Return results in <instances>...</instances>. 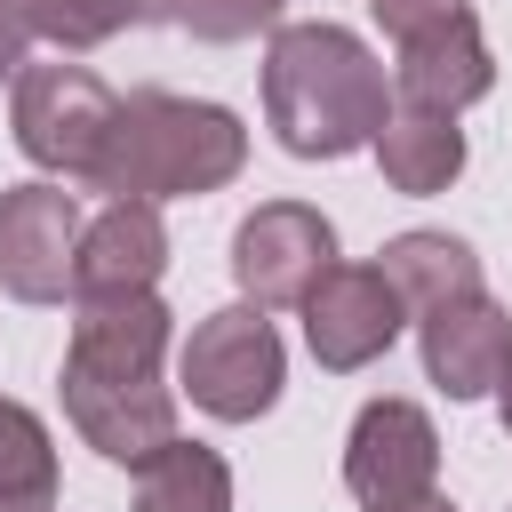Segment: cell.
<instances>
[{"label":"cell","mask_w":512,"mask_h":512,"mask_svg":"<svg viewBox=\"0 0 512 512\" xmlns=\"http://www.w3.org/2000/svg\"><path fill=\"white\" fill-rule=\"evenodd\" d=\"M368 16L392 32V48L400 40H416V32H432V24H448V16H472V0H368Z\"/></svg>","instance_id":"19"},{"label":"cell","mask_w":512,"mask_h":512,"mask_svg":"<svg viewBox=\"0 0 512 512\" xmlns=\"http://www.w3.org/2000/svg\"><path fill=\"white\" fill-rule=\"evenodd\" d=\"M336 264V224L312 200H264L232 224V280L264 312H296Z\"/></svg>","instance_id":"7"},{"label":"cell","mask_w":512,"mask_h":512,"mask_svg":"<svg viewBox=\"0 0 512 512\" xmlns=\"http://www.w3.org/2000/svg\"><path fill=\"white\" fill-rule=\"evenodd\" d=\"M376 264H384V280L400 288V304L416 320L456 304V296H480V256H472L464 232H392L376 248Z\"/></svg>","instance_id":"14"},{"label":"cell","mask_w":512,"mask_h":512,"mask_svg":"<svg viewBox=\"0 0 512 512\" xmlns=\"http://www.w3.org/2000/svg\"><path fill=\"white\" fill-rule=\"evenodd\" d=\"M416 352H424V384L448 392V400H488L496 376L512 368V312L480 288V296H456L440 312L416 320Z\"/></svg>","instance_id":"10"},{"label":"cell","mask_w":512,"mask_h":512,"mask_svg":"<svg viewBox=\"0 0 512 512\" xmlns=\"http://www.w3.org/2000/svg\"><path fill=\"white\" fill-rule=\"evenodd\" d=\"M296 312H304V344H312V360H320L328 376L376 368V360L400 344V328L416 320V312L400 304V288L384 280V264H344V256L320 272V288H312Z\"/></svg>","instance_id":"8"},{"label":"cell","mask_w":512,"mask_h":512,"mask_svg":"<svg viewBox=\"0 0 512 512\" xmlns=\"http://www.w3.org/2000/svg\"><path fill=\"white\" fill-rule=\"evenodd\" d=\"M240 168H248V128H240L232 104L136 88V96H120V112H112V136H104V152H96V168H88V192L168 208V200L224 192Z\"/></svg>","instance_id":"3"},{"label":"cell","mask_w":512,"mask_h":512,"mask_svg":"<svg viewBox=\"0 0 512 512\" xmlns=\"http://www.w3.org/2000/svg\"><path fill=\"white\" fill-rule=\"evenodd\" d=\"M32 0H0V80H16L24 72V56H32Z\"/></svg>","instance_id":"20"},{"label":"cell","mask_w":512,"mask_h":512,"mask_svg":"<svg viewBox=\"0 0 512 512\" xmlns=\"http://www.w3.org/2000/svg\"><path fill=\"white\" fill-rule=\"evenodd\" d=\"M376 176L408 200H432L464 176V128L456 112H416V104H392V120L376 128Z\"/></svg>","instance_id":"13"},{"label":"cell","mask_w":512,"mask_h":512,"mask_svg":"<svg viewBox=\"0 0 512 512\" xmlns=\"http://www.w3.org/2000/svg\"><path fill=\"white\" fill-rule=\"evenodd\" d=\"M376 512H456V504L432 488V496H408V504H376Z\"/></svg>","instance_id":"21"},{"label":"cell","mask_w":512,"mask_h":512,"mask_svg":"<svg viewBox=\"0 0 512 512\" xmlns=\"http://www.w3.org/2000/svg\"><path fill=\"white\" fill-rule=\"evenodd\" d=\"M176 344V312L160 304V288L136 296H72V336H64V424L120 472L152 464L176 432V384L160 376Z\"/></svg>","instance_id":"1"},{"label":"cell","mask_w":512,"mask_h":512,"mask_svg":"<svg viewBox=\"0 0 512 512\" xmlns=\"http://www.w3.org/2000/svg\"><path fill=\"white\" fill-rule=\"evenodd\" d=\"M136 16H144V0H32V32L56 56H88V48L120 40Z\"/></svg>","instance_id":"17"},{"label":"cell","mask_w":512,"mask_h":512,"mask_svg":"<svg viewBox=\"0 0 512 512\" xmlns=\"http://www.w3.org/2000/svg\"><path fill=\"white\" fill-rule=\"evenodd\" d=\"M80 192L64 176H24L0 192V296L16 304H64L72 296V256H80Z\"/></svg>","instance_id":"6"},{"label":"cell","mask_w":512,"mask_h":512,"mask_svg":"<svg viewBox=\"0 0 512 512\" xmlns=\"http://www.w3.org/2000/svg\"><path fill=\"white\" fill-rule=\"evenodd\" d=\"M144 16L168 32H192V40H248V32L280 24L272 0H144Z\"/></svg>","instance_id":"18"},{"label":"cell","mask_w":512,"mask_h":512,"mask_svg":"<svg viewBox=\"0 0 512 512\" xmlns=\"http://www.w3.org/2000/svg\"><path fill=\"white\" fill-rule=\"evenodd\" d=\"M128 512H232V464L200 440H168L152 464H136Z\"/></svg>","instance_id":"15"},{"label":"cell","mask_w":512,"mask_h":512,"mask_svg":"<svg viewBox=\"0 0 512 512\" xmlns=\"http://www.w3.org/2000/svg\"><path fill=\"white\" fill-rule=\"evenodd\" d=\"M272 8H288V0H272Z\"/></svg>","instance_id":"23"},{"label":"cell","mask_w":512,"mask_h":512,"mask_svg":"<svg viewBox=\"0 0 512 512\" xmlns=\"http://www.w3.org/2000/svg\"><path fill=\"white\" fill-rule=\"evenodd\" d=\"M392 80L352 24H272L264 32V128L288 160H352L392 120Z\"/></svg>","instance_id":"2"},{"label":"cell","mask_w":512,"mask_h":512,"mask_svg":"<svg viewBox=\"0 0 512 512\" xmlns=\"http://www.w3.org/2000/svg\"><path fill=\"white\" fill-rule=\"evenodd\" d=\"M488 88H496V56H488L480 16H448L416 40H400V56H392V96L416 104V112H456L464 120Z\"/></svg>","instance_id":"11"},{"label":"cell","mask_w":512,"mask_h":512,"mask_svg":"<svg viewBox=\"0 0 512 512\" xmlns=\"http://www.w3.org/2000/svg\"><path fill=\"white\" fill-rule=\"evenodd\" d=\"M496 424H504V440H512V368L496 376Z\"/></svg>","instance_id":"22"},{"label":"cell","mask_w":512,"mask_h":512,"mask_svg":"<svg viewBox=\"0 0 512 512\" xmlns=\"http://www.w3.org/2000/svg\"><path fill=\"white\" fill-rule=\"evenodd\" d=\"M344 488L360 496V512L376 504H408L440 488V432L416 400H368L344 432Z\"/></svg>","instance_id":"9"},{"label":"cell","mask_w":512,"mask_h":512,"mask_svg":"<svg viewBox=\"0 0 512 512\" xmlns=\"http://www.w3.org/2000/svg\"><path fill=\"white\" fill-rule=\"evenodd\" d=\"M112 112H120V96L88 64H24L8 80V136H16V152L40 176H64V184H88V168H96V152L112 136Z\"/></svg>","instance_id":"5"},{"label":"cell","mask_w":512,"mask_h":512,"mask_svg":"<svg viewBox=\"0 0 512 512\" xmlns=\"http://www.w3.org/2000/svg\"><path fill=\"white\" fill-rule=\"evenodd\" d=\"M0 512H56V440L40 408L0 392Z\"/></svg>","instance_id":"16"},{"label":"cell","mask_w":512,"mask_h":512,"mask_svg":"<svg viewBox=\"0 0 512 512\" xmlns=\"http://www.w3.org/2000/svg\"><path fill=\"white\" fill-rule=\"evenodd\" d=\"M280 384H288V344L272 328L264 304H224L208 320H192L184 352H176V392L216 416V424H256L280 408Z\"/></svg>","instance_id":"4"},{"label":"cell","mask_w":512,"mask_h":512,"mask_svg":"<svg viewBox=\"0 0 512 512\" xmlns=\"http://www.w3.org/2000/svg\"><path fill=\"white\" fill-rule=\"evenodd\" d=\"M168 272V224L152 200H104L72 256V296H136Z\"/></svg>","instance_id":"12"}]
</instances>
